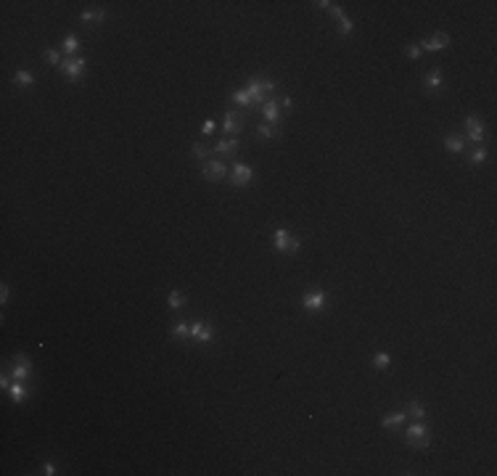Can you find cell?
I'll use <instances>...</instances> for the list:
<instances>
[{
	"label": "cell",
	"instance_id": "6da1fadb",
	"mask_svg": "<svg viewBox=\"0 0 497 476\" xmlns=\"http://www.w3.org/2000/svg\"><path fill=\"white\" fill-rule=\"evenodd\" d=\"M273 90H275L273 80H257V77H252L248 85H246V93H248V98H252V103H259V106L267 101V96L273 98Z\"/></svg>",
	"mask_w": 497,
	"mask_h": 476
},
{
	"label": "cell",
	"instance_id": "7a4b0ae2",
	"mask_svg": "<svg viewBox=\"0 0 497 476\" xmlns=\"http://www.w3.org/2000/svg\"><path fill=\"white\" fill-rule=\"evenodd\" d=\"M405 439H408V444H410V447L423 450L426 444H428V439H431V434H428V426H426L423 421H413V423L405 428Z\"/></svg>",
	"mask_w": 497,
	"mask_h": 476
},
{
	"label": "cell",
	"instance_id": "3957f363",
	"mask_svg": "<svg viewBox=\"0 0 497 476\" xmlns=\"http://www.w3.org/2000/svg\"><path fill=\"white\" fill-rule=\"evenodd\" d=\"M85 66H87V61H85L82 56H72V58H66V61H61L58 72L64 74L69 82H77V80H82V77H85Z\"/></svg>",
	"mask_w": 497,
	"mask_h": 476
},
{
	"label": "cell",
	"instance_id": "277c9868",
	"mask_svg": "<svg viewBox=\"0 0 497 476\" xmlns=\"http://www.w3.org/2000/svg\"><path fill=\"white\" fill-rule=\"evenodd\" d=\"M252 180H254V170L248 164H233L230 167V172H228V183L233 188H246V186H252Z\"/></svg>",
	"mask_w": 497,
	"mask_h": 476
},
{
	"label": "cell",
	"instance_id": "5b68a950",
	"mask_svg": "<svg viewBox=\"0 0 497 476\" xmlns=\"http://www.w3.org/2000/svg\"><path fill=\"white\" fill-rule=\"evenodd\" d=\"M228 164L225 162H220V159H207L204 162V167H201V175H204L209 183H220V180H225L228 177Z\"/></svg>",
	"mask_w": 497,
	"mask_h": 476
},
{
	"label": "cell",
	"instance_id": "8992f818",
	"mask_svg": "<svg viewBox=\"0 0 497 476\" xmlns=\"http://www.w3.org/2000/svg\"><path fill=\"white\" fill-rule=\"evenodd\" d=\"M302 307L307 312H320L328 307V297H325V291H304L302 294Z\"/></svg>",
	"mask_w": 497,
	"mask_h": 476
},
{
	"label": "cell",
	"instance_id": "52a82bcc",
	"mask_svg": "<svg viewBox=\"0 0 497 476\" xmlns=\"http://www.w3.org/2000/svg\"><path fill=\"white\" fill-rule=\"evenodd\" d=\"M191 339L198 344H212L214 339V328L212 323H204V320H193L191 323Z\"/></svg>",
	"mask_w": 497,
	"mask_h": 476
},
{
	"label": "cell",
	"instance_id": "ba28073f",
	"mask_svg": "<svg viewBox=\"0 0 497 476\" xmlns=\"http://www.w3.org/2000/svg\"><path fill=\"white\" fill-rule=\"evenodd\" d=\"M11 376H13V381H27L29 376H32V362H29V357L24 355V352H19V355L13 357Z\"/></svg>",
	"mask_w": 497,
	"mask_h": 476
},
{
	"label": "cell",
	"instance_id": "9c48e42d",
	"mask_svg": "<svg viewBox=\"0 0 497 476\" xmlns=\"http://www.w3.org/2000/svg\"><path fill=\"white\" fill-rule=\"evenodd\" d=\"M465 132H468V141L471 143H481L484 141V122H481L476 114H471L468 119H465Z\"/></svg>",
	"mask_w": 497,
	"mask_h": 476
},
{
	"label": "cell",
	"instance_id": "30bf717a",
	"mask_svg": "<svg viewBox=\"0 0 497 476\" xmlns=\"http://www.w3.org/2000/svg\"><path fill=\"white\" fill-rule=\"evenodd\" d=\"M293 238H297V236H291L286 228H278L275 233H273V246H275V252L291 254V243H293Z\"/></svg>",
	"mask_w": 497,
	"mask_h": 476
},
{
	"label": "cell",
	"instance_id": "8fae6325",
	"mask_svg": "<svg viewBox=\"0 0 497 476\" xmlns=\"http://www.w3.org/2000/svg\"><path fill=\"white\" fill-rule=\"evenodd\" d=\"M281 103H278L275 98H267L265 103H262V117H265V122L267 125H278L281 122Z\"/></svg>",
	"mask_w": 497,
	"mask_h": 476
},
{
	"label": "cell",
	"instance_id": "7c38bea8",
	"mask_svg": "<svg viewBox=\"0 0 497 476\" xmlns=\"http://www.w3.org/2000/svg\"><path fill=\"white\" fill-rule=\"evenodd\" d=\"M449 45V37L444 35V32H437L431 40H423L421 42V51H428V53H439V51H444Z\"/></svg>",
	"mask_w": 497,
	"mask_h": 476
},
{
	"label": "cell",
	"instance_id": "4fadbf2b",
	"mask_svg": "<svg viewBox=\"0 0 497 476\" xmlns=\"http://www.w3.org/2000/svg\"><path fill=\"white\" fill-rule=\"evenodd\" d=\"M328 11H331V16H333V19H338V29H341V35H352V32H354V24H352V21L344 16V11H341V6H336V3H333Z\"/></svg>",
	"mask_w": 497,
	"mask_h": 476
},
{
	"label": "cell",
	"instance_id": "5bb4252c",
	"mask_svg": "<svg viewBox=\"0 0 497 476\" xmlns=\"http://www.w3.org/2000/svg\"><path fill=\"white\" fill-rule=\"evenodd\" d=\"M241 127H243V122H241L236 114H230V111H228V114H225V122H222V130H225L228 135L236 138V135L241 132Z\"/></svg>",
	"mask_w": 497,
	"mask_h": 476
},
{
	"label": "cell",
	"instance_id": "9a60e30c",
	"mask_svg": "<svg viewBox=\"0 0 497 476\" xmlns=\"http://www.w3.org/2000/svg\"><path fill=\"white\" fill-rule=\"evenodd\" d=\"M444 85V74L439 72V69H431L428 74H426V90H431V93H437V90Z\"/></svg>",
	"mask_w": 497,
	"mask_h": 476
},
{
	"label": "cell",
	"instance_id": "2e32d148",
	"mask_svg": "<svg viewBox=\"0 0 497 476\" xmlns=\"http://www.w3.org/2000/svg\"><path fill=\"white\" fill-rule=\"evenodd\" d=\"M238 146H241V143H238V138H228V135H225L222 141L214 146V151H217V153H236V151H238Z\"/></svg>",
	"mask_w": 497,
	"mask_h": 476
},
{
	"label": "cell",
	"instance_id": "e0dca14e",
	"mask_svg": "<svg viewBox=\"0 0 497 476\" xmlns=\"http://www.w3.org/2000/svg\"><path fill=\"white\" fill-rule=\"evenodd\" d=\"M278 135H281L278 125H267V122H265V125L257 127V138H259V141H275Z\"/></svg>",
	"mask_w": 497,
	"mask_h": 476
},
{
	"label": "cell",
	"instance_id": "ac0fdd59",
	"mask_svg": "<svg viewBox=\"0 0 497 476\" xmlns=\"http://www.w3.org/2000/svg\"><path fill=\"white\" fill-rule=\"evenodd\" d=\"M444 148H447L449 153H463V148H465V138H460V135H447V138H444Z\"/></svg>",
	"mask_w": 497,
	"mask_h": 476
},
{
	"label": "cell",
	"instance_id": "d6986e66",
	"mask_svg": "<svg viewBox=\"0 0 497 476\" xmlns=\"http://www.w3.org/2000/svg\"><path fill=\"white\" fill-rule=\"evenodd\" d=\"M8 394H11V400L16 402V405H21V402L27 400V387H24V381H13L11 389H8Z\"/></svg>",
	"mask_w": 497,
	"mask_h": 476
},
{
	"label": "cell",
	"instance_id": "ffe728a7",
	"mask_svg": "<svg viewBox=\"0 0 497 476\" xmlns=\"http://www.w3.org/2000/svg\"><path fill=\"white\" fill-rule=\"evenodd\" d=\"M13 85H19V87H32V85H35L32 72H27V69H16V74H13Z\"/></svg>",
	"mask_w": 497,
	"mask_h": 476
},
{
	"label": "cell",
	"instance_id": "44dd1931",
	"mask_svg": "<svg viewBox=\"0 0 497 476\" xmlns=\"http://www.w3.org/2000/svg\"><path fill=\"white\" fill-rule=\"evenodd\" d=\"M185 302H188V297L183 294V291H169V297H167V307L169 310H180V307H185Z\"/></svg>",
	"mask_w": 497,
	"mask_h": 476
},
{
	"label": "cell",
	"instance_id": "7402d4cb",
	"mask_svg": "<svg viewBox=\"0 0 497 476\" xmlns=\"http://www.w3.org/2000/svg\"><path fill=\"white\" fill-rule=\"evenodd\" d=\"M402 423H405V413H389V416H383L381 428H394V426H402Z\"/></svg>",
	"mask_w": 497,
	"mask_h": 476
},
{
	"label": "cell",
	"instance_id": "603a6c76",
	"mask_svg": "<svg viewBox=\"0 0 497 476\" xmlns=\"http://www.w3.org/2000/svg\"><path fill=\"white\" fill-rule=\"evenodd\" d=\"M169 336H172V339H188V336H191V326L185 323V320H180V323L172 326V333H169Z\"/></svg>",
	"mask_w": 497,
	"mask_h": 476
},
{
	"label": "cell",
	"instance_id": "cb8c5ba5",
	"mask_svg": "<svg viewBox=\"0 0 497 476\" xmlns=\"http://www.w3.org/2000/svg\"><path fill=\"white\" fill-rule=\"evenodd\" d=\"M389 365H392V357L386 355V352H376V355H373V368H376V371H386Z\"/></svg>",
	"mask_w": 497,
	"mask_h": 476
},
{
	"label": "cell",
	"instance_id": "d4e9b609",
	"mask_svg": "<svg viewBox=\"0 0 497 476\" xmlns=\"http://www.w3.org/2000/svg\"><path fill=\"white\" fill-rule=\"evenodd\" d=\"M408 416H410L413 421H423V416H426V407H423L421 402H410V405H408Z\"/></svg>",
	"mask_w": 497,
	"mask_h": 476
},
{
	"label": "cell",
	"instance_id": "484cf974",
	"mask_svg": "<svg viewBox=\"0 0 497 476\" xmlns=\"http://www.w3.org/2000/svg\"><path fill=\"white\" fill-rule=\"evenodd\" d=\"M233 101H236L238 106H243V109H248V106H252V98H248L246 87H241V90H233Z\"/></svg>",
	"mask_w": 497,
	"mask_h": 476
},
{
	"label": "cell",
	"instance_id": "4316f807",
	"mask_svg": "<svg viewBox=\"0 0 497 476\" xmlns=\"http://www.w3.org/2000/svg\"><path fill=\"white\" fill-rule=\"evenodd\" d=\"M80 19H82V21H98V24H101V21L106 19V11H103V8H98V11H82Z\"/></svg>",
	"mask_w": 497,
	"mask_h": 476
},
{
	"label": "cell",
	"instance_id": "83f0119b",
	"mask_svg": "<svg viewBox=\"0 0 497 476\" xmlns=\"http://www.w3.org/2000/svg\"><path fill=\"white\" fill-rule=\"evenodd\" d=\"M191 153H193V159H198V162H207V156H209V146H204V143H193V148H191Z\"/></svg>",
	"mask_w": 497,
	"mask_h": 476
},
{
	"label": "cell",
	"instance_id": "f1b7e54d",
	"mask_svg": "<svg viewBox=\"0 0 497 476\" xmlns=\"http://www.w3.org/2000/svg\"><path fill=\"white\" fill-rule=\"evenodd\" d=\"M64 51H66L69 56H77V51H80V37H77V35H69V37L64 40Z\"/></svg>",
	"mask_w": 497,
	"mask_h": 476
},
{
	"label": "cell",
	"instance_id": "f546056e",
	"mask_svg": "<svg viewBox=\"0 0 497 476\" xmlns=\"http://www.w3.org/2000/svg\"><path fill=\"white\" fill-rule=\"evenodd\" d=\"M487 156H489V153H487V148H484V146H476V148L471 151V162H473V164H484V162H487Z\"/></svg>",
	"mask_w": 497,
	"mask_h": 476
},
{
	"label": "cell",
	"instance_id": "4dcf8cb0",
	"mask_svg": "<svg viewBox=\"0 0 497 476\" xmlns=\"http://www.w3.org/2000/svg\"><path fill=\"white\" fill-rule=\"evenodd\" d=\"M45 61H48L51 66H61V61H64V58H61V53L56 48H45Z\"/></svg>",
	"mask_w": 497,
	"mask_h": 476
},
{
	"label": "cell",
	"instance_id": "1f68e13d",
	"mask_svg": "<svg viewBox=\"0 0 497 476\" xmlns=\"http://www.w3.org/2000/svg\"><path fill=\"white\" fill-rule=\"evenodd\" d=\"M405 53H408L410 58H421V56H423L421 45H408V48H405Z\"/></svg>",
	"mask_w": 497,
	"mask_h": 476
},
{
	"label": "cell",
	"instance_id": "d6a6232c",
	"mask_svg": "<svg viewBox=\"0 0 497 476\" xmlns=\"http://www.w3.org/2000/svg\"><path fill=\"white\" fill-rule=\"evenodd\" d=\"M11 299V288H8V283H3L0 286V304H6Z\"/></svg>",
	"mask_w": 497,
	"mask_h": 476
},
{
	"label": "cell",
	"instance_id": "836d02e7",
	"mask_svg": "<svg viewBox=\"0 0 497 476\" xmlns=\"http://www.w3.org/2000/svg\"><path fill=\"white\" fill-rule=\"evenodd\" d=\"M201 132H204V135H212V132H214V122H212V119H207L204 125H201Z\"/></svg>",
	"mask_w": 497,
	"mask_h": 476
},
{
	"label": "cell",
	"instance_id": "e575fe53",
	"mask_svg": "<svg viewBox=\"0 0 497 476\" xmlns=\"http://www.w3.org/2000/svg\"><path fill=\"white\" fill-rule=\"evenodd\" d=\"M278 103H281V109H293V98H291V96H283Z\"/></svg>",
	"mask_w": 497,
	"mask_h": 476
},
{
	"label": "cell",
	"instance_id": "d590c367",
	"mask_svg": "<svg viewBox=\"0 0 497 476\" xmlns=\"http://www.w3.org/2000/svg\"><path fill=\"white\" fill-rule=\"evenodd\" d=\"M42 473H45V476H53V473H58V471H56V463H51V460H48V463L42 466Z\"/></svg>",
	"mask_w": 497,
	"mask_h": 476
},
{
	"label": "cell",
	"instance_id": "8d00e7d4",
	"mask_svg": "<svg viewBox=\"0 0 497 476\" xmlns=\"http://www.w3.org/2000/svg\"><path fill=\"white\" fill-rule=\"evenodd\" d=\"M11 383H13V381H11L8 376H3V378H0V389H3V392H8V389H11Z\"/></svg>",
	"mask_w": 497,
	"mask_h": 476
}]
</instances>
